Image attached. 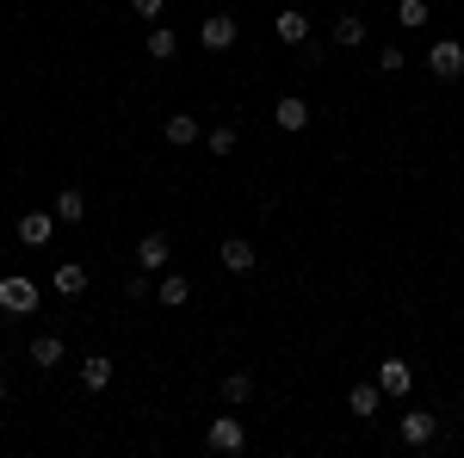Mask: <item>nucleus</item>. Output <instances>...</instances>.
<instances>
[{
  "mask_svg": "<svg viewBox=\"0 0 464 458\" xmlns=\"http://www.w3.org/2000/svg\"><path fill=\"white\" fill-rule=\"evenodd\" d=\"M396 434H403V446H415V453H427V446L440 440V415H427V409H409V415L396 421Z\"/></svg>",
  "mask_w": 464,
  "mask_h": 458,
  "instance_id": "1",
  "label": "nucleus"
},
{
  "mask_svg": "<svg viewBox=\"0 0 464 458\" xmlns=\"http://www.w3.org/2000/svg\"><path fill=\"white\" fill-rule=\"evenodd\" d=\"M0 310H6V316H31V310H37V285H31L25 273L0 279Z\"/></svg>",
  "mask_w": 464,
  "mask_h": 458,
  "instance_id": "2",
  "label": "nucleus"
},
{
  "mask_svg": "<svg viewBox=\"0 0 464 458\" xmlns=\"http://www.w3.org/2000/svg\"><path fill=\"white\" fill-rule=\"evenodd\" d=\"M427 69H434V81H459L464 75V44L459 37H440V44L427 50Z\"/></svg>",
  "mask_w": 464,
  "mask_h": 458,
  "instance_id": "3",
  "label": "nucleus"
},
{
  "mask_svg": "<svg viewBox=\"0 0 464 458\" xmlns=\"http://www.w3.org/2000/svg\"><path fill=\"white\" fill-rule=\"evenodd\" d=\"M167 260H174V241H167L161 229H149V235L136 241V266H142V273H167Z\"/></svg>",
  "mask_w": 464,
  "mask_h": 458,
  "instance_id": "4",
  "label": "nucleus"
},
{
  "mask_svg": "<svg viewBox=\"0 0 464 458\" xmlns=\"http://www.w3.org/2000/svg\"><path fill=\"white\" fill-rule=\"evenodd\" d=\"M378 384H384V397H409L415 390V365L390 353V359H378Z\"/></svg>",
  "mask_w": 464,
  "mask_h": 458,
  "instance_id": "5",
  "label": "nucleus"
},
{
  "mask_svg": "<svg viewBox=\"0 0 464 458\" xmlns=\"http://www.w3.org/2000/svg\"><path fill=\"white\" fill-rule=\"evenodd\" d=\"M235 37H241V25H235L230 12H211V19L199 25V44H205V50H230Z\"/></svg>",
  "mask_w": 464,
  "mask_h": 458,
  "instance_id": "6",
  "label": "nucleus"
},
{
  "mask_svg": "<svg viewBox=\"0 0 464 458\" xmlns=\"http://www.w3.org/2000/svg\"><path fill=\"white\" fill-rule=\"evenodd\" d=\"M50 235H56V211H25L19 217V241L25 248H50Z\"/></svg>",
  "mask_w": 464,
  "mask_h": 458,
  "instance_id": "7",
  "label": "nucleus"
},
{
  "mask_svg": "<svg viewBox=\"0 0 464 458\" xmlns=\"http://www.w3.org/2000/svg\"><path fill=\"white\" fill-rule=\"evenodd\" d=\"M217 260H224V273L248 279V273H254V241H248V235H230V241L217 248Z\"/></svg>",
  "mask_w": 464,
  "mask_h": 458,
  "instance_id": "8",
  "label": "nucleus"
},
{
  "mask_svg": "<svg viewBox=\"0 0 464 458\" xmlns=\"http://www.w3.org/2000/svg\"><path fill=\"white\" fill-rule=\"evenodd\" d=\"M205 440H211V453H241V446H248V428H241L235 415H217Z\"/></svg>",
  "mask_w": 464,
  "mask_h": 458,
  "instance_id": "9",
  "label": "nucleus"
},
{
  "mask_svg": "<svg viewBox=\"0 0 464 458\" xmlns=\"http://www.w3.org/2000/svg\"><path fill=\"white\" fill-rule=\"evenodd\" d=\"M273 124H279V130H291V136H297V130H310V100L285 94V100L273 106Z\"/></svg>",
  "mask_w": 464,
  "mask_h": 458,
  "instance_id": "10",
  "label": "nucleus"
},
{
  "mask_svg": "<svg viewBox=\"0 0 464 458\" xmlns=\"http://www.w3.org/2000/svg\"><path fill=\"white\" fill-rule=\"evenodd\" d=\"M273 31H279V44H304V37H310V12H304V6H285V12L273 19Z\"/></svg>",
  "mask_w": 464,
  "mask_h": 458,
  "instance_id": "11",
  "label": "nucleus"
},
{
  "mask_svg": "<svg viewBox=\"0 0 464 458\" xmlns=\"http://www.w3.org/2000/svg\"><path fill=\"white\" fill-rule=\"evenodd\" d=\"M50 291H62V298H81V291H87V266H75V260L50 266Z\"/></svg>",
  "mask_w": 464,
  "mask_h": 458,
  "instance_id": "12",
  "label": "nucleus"
},
{
  "mask_svg": "<svg viewBox=\"0 0 464 458\" xmlns=\"http://www.w3.org/2000/svg\"><path fill=\"white\" fill-rule=\"evenodd\" d=\"M81 217H87V192L81 186H62L56 192V224H81Z\"/></svg>",
  "mask_w": 464,
  "mask_h": 458,
  "instance_id": "13",
  "label": "nucleus"
},
{
  "mask_svg": "<svg viewBox=\"0 0 464 458\" xmlns=\"http://www.w3.org/2000/svg\"><path fill=\"white\" fill-rule=\"evenodd\" d=\"M199 136H205V130H199V118H192V112H174V118H167V143H174V149H192Z\"/></svg>",
  "mask_w": 464,
  "mask_h": 458,
  "instance_id": "14",
  "label": "nucleus"
},
{
  "mask_svg": "<svg viewBox=\"0 0 464 458\" xmlns=\"http://www.w3.org/2000/svg\"><path fill=\"white\" fill-rule=\"evenodd\" d=\"M155 298H161V310H180V304L192 298V285H186L180 273H161V285H155Z\"/></svg>",
  "mask_w": 464,
  "mask_h": 458,
  "instance_id": "15",
  "label": "nucleus"
},
{
  "mask_svg": "<svg viewBox=\"0 0 464 458\" xmlns=\"http://www.w3.org/2000/svg\"><path fill=\"white\" fill-rule=\"evenodd\" d=\"M81 384H87V390H106V384H112V359H106V353H87V359H81Z\"/></svg>",
  "mask_w": 464,
  "mask_h": 458,
  "instance_id": "16",
  "label": "nucleus"
},
{
  "mask_svg": "<svg viewBox=\"0 0 464 458\" xmlns=\"http://www.w3.org/2000/svg\"><path fill=\"white\" fill-rule=\"evenodd\" d=\"M378 403H384V384H353V390H347L353 415H378Z\"/></svg>",
  "mask_w": 464,
  "mask_h": 458,
  "instance_id": "17",
  "label": "nucleus"
},
{
  "mask_svg": "<svg viewBox=\"0 0 464 458\" xmlns=\"http://www.w3.org/2000/svg\"><path fill=\"white\" fill-rule=\"evenodd\" d=\"M335 44H341V50H359V44H365V19H359V12H341V19H335Z\"/></svg>",
  "mask_w": 464,
  "mask_h": 458,
  "instance_id": "18",
  "label": "nucleus"
},
{
  "mask_svg": "<svg viewBox=\"0 0 464 458\" xmlns=\"http://www.w3.org/2000/svg\"><path fill=\"white\" fill-rule=\"evenodd\" d=\"M62 353H69V347L56 341V335H37V341H31V365H44V372H50V365H62Z\"/></svg>",
  "mask_w": 464,
  "mask_h": 458,
  "instance_id": "19",
  "label": "nucleus"
},
{
  "mask_svg": "<svg viewBox=\"0 0 464 458\" xmlns=\"http://www.w3.org/2000/svg\"><path fill=\"white\" fill-rule=\"evenodd\" d=\"M174 50H180L174 25H155V31H149V56H155V62H174Z\"/></svg>",
  "mask_w": 464,
  "mask_h": 458,
  "instance_id": "20",
  "label": "nucleus"
},
{
  "mask_svg": "<svg viewBox=\"0 0 464 458\" xmlns=\"http://www.w3.org/2000/svg\"><path fill=\"white\" fill-rule=\"evenodd\" d=\"M427 19H434V12H427V0H396V25H403V31H421Z\"/></svg>",
  "mask_w": 464,
  "mask_h": 458,
  "instance_id": "21",
  "label": "nucleus"
},
{
  "mask_svg": "<svg viewBox=\"0 0 464 458\" xmlns=\"http://www.w3.org/2000/svg\"><path fill=\"white\" fill-rule=\"evenodd\" d=\"M205 143H211V155H217V161H230L235 149H241V136H235V124H217V130H211Z\"/></svg>",
  "mask_w": 464,
  "mask_h": 458,
  "instance_id": "22",
  "label": "nucleus"
},
{
  "mask_svg": "<svg viewBox=\"0 0 464 458\" xmlns=\"http://www.w3.org/2000/svg\"><path fill=\"white\" fill-rule=\"evenodd\" d=\"M248 397H254V378L248 372H230L224 378V403H248Z\"/></svg>",
  "mask_w": 464,
  "mask_h": 458,
  "instance_id": "23",
  "label": "nucleus"
},
{
  "mask_svg": "<svg viewBox=\"0 0 464 458\" xmlns=\"http://www.w3.org/2000/svg\"><path fill=\"white\" fill-rule=\"evenodd\" d=\"M396 69H409V62H403V50H396V44H390V50H378V75H396Z\"/></svg>",
  "mask_w": 464,
  "mask_h": 458,
  "instance_id": "24",
  "label": "nucleus"
},
{
  "mask_svg": "<svg viewBox=\"0 0 464 458\" xmlns=\"http://www.w3.org/2000/svg\"><path fill=\"white\" fill-rule=\"evenodd\" d=\"M130 6H136L142 19H155V12H161V0H130Z\"/></svg>",
  "mask_w": 464,
  "mask_h": 458,
  "instance_id": "25",
  "label": "nucleus"
},
{
  "mask_svg": "<svg viewBox=\"0 0 464 458\" xmlns=\"http://www.w3.org/2000/svg\"><path fill=\"white\" fill-rule=\"evenodd\" d=\"M0 403H6V378H0Z\"/></svg>",
  "mask_w": 464,
  "mask_h": 458,
  "instance_id": "26",
  "label": "nucleus"
},
{
  "mask_svg": "<svg viewBox=\"0 0 464 458\" xmlns=\"http://www.w3.org/2000/svg\"><path fill=\"white\" fill-rule=\"evenodd\" d=\"M459 421H464V415H459Z\"/></svg>",
  "mask_w": 464,
  "mask_h": 458,
  "instance_id": "27",
  "label": "nucleus"
}]
</instances>
